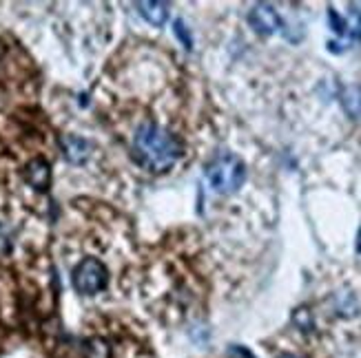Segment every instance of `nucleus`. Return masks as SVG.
Here are the masks:
<instances>
[{"instance_id": "f257e3e1", "label": "nucleus", "mask_w": 361, "mask_h": 358, "mask_svg": "<svg viewBox=\"0 0 361 358\" xmlns=\"http://www.w3.org/2000/svg\"><path fill=\"white\" fill-rule=\"evenodd\" d=\"M182 155L180 139L155 122H145L133 135V160L149 173H164Z\"/></svg>"}, {"instance_id": "f03ea898", "label": "nucleus", "mask_w": 361, "mask_h": 358, "mask_svg": "<svg viewBox=\"0 0 361 358\" xmlns=\"http://www.w3.org/2000/svg\"><path fill=\"white\" fill-rule=\"evenodd\" d=\"M207 179L213 186L215 193L231 195L235 191H240V186L246 179V166L238 158V155L222 153L219 158H215L209 168H207Z\"/></svg>"}, {"instance_id": "7ed1b4c3", "label": "nucleus", "mask_w": 361, "mask_h": 358, "mask_svg": "<svg viewBox=\"0 0 361 358\" xmlns=\"http://www.w3.org/2000/svg\"><path fill=\"white\" fill-rule=\"evenodd\" d=\"M109 283L104 263L96 257H87L73 270V288L80 294H98Z\"/></svg>"}, {"instance_id": "20e7f679", "label": "nucleus", "mask_w": 361, "mask_h": 358, "mask_svg": "<svg viewBox=\"0 0 361 358\" xmlns=\"http://www.w3.org/2000/svg\"><path fill=\"white\" fill-rule=\"evenodd\" d=\"M248 23L262 36H271V34H275V31L284 29V20L279 18V13L266 3H259V5H255L253 9H250Z\"/></svg>"}, {"instance_id": "39448f33", "label": "nucleus", "mask_w": 361, "mask_h": 358, "mask_svg": "<svg viewBox=\"0 0 361 358\" xmlns=\"http://www.w3.org/2000/svg\"><path fill=\"white\" fill-rule=\"evenodd\" d=\"M25 181L36 191H47L51 184V166L44 158H34L25 166Z\"/></svg>"}, {"instance_id": "423d86ee", "label": "nucleus", "mask_w": 361, "mask_h": 358, "mask_svg": "<svg viewBox=\"0 0 361 358\" xmlns=\"http://www.w3.org/2000/svg\"><path fill=\"white\" fill-rule=\"evenodd\" d=\"M60 146H62V153H65V158L71 162V164H82L87 162L89 158V142L82 139L80 135H65L60 139Z\"/></svg>"}, {"instance_id": "0eeeda50", "label": "nucleus", "mask_w": 361, "mask_h": 358, "mask_svg": "<svg viewBox=\"0 0 361 358\" xmlns=\"http://www.w3.org/2000/svg\"><path fill=\"white\" fill-rule=\"evenodd\" d=\"M140 13L145 15V20L153 27H162L169 18V5L160 0H149V3H137Z\"/></svg>"}, {"instance_id": "6e6552de", "label": "nucleus", "mask_w": 361, "mask_h": 358, "mask_svg": "<svg viewBox=\"0 0 361 358\" xmlns=\"http://www.w3.org/2000/svg\"><path fill=\"white\" fill-rule=\"evenodd\" d=\"M341 104L348 111L350 117H359L361 115V89L359 87H348L341 96Z\"/></svg>"}, {"instance_id": "1a4fd4ad", "label": "nucleus", "mask_w": 361, "mask_h": 358, "mask_svg": "<svg viewBox=\"0 0 361 358\" xmlns=\"http://www.w3.org/2000/svg\"><path fill=\"white\" fill-rule=\"evenodd\" d=\"M85 356L87 358H109V356H111V350H109V345L104 343V340L91 338V340H87V345H85Z\"/></svg>"}, {"instance_id": "9d476101", "label": "nucleus", "mask_w": 361, "mask_h": 358, "mask_svg": "<svg viewBox=\"0 0 361 358\" xmlns=\"http://www.w3.org/2000/svg\"><path fill=\"white\" fill-rule=\"evenodd\" d=\"M293 321L300 325V330H310L312 328V319H310V314H308V309H297L295 312V317H293Z\"/></svg>"}, {"instance_id": "9b49d317", "label": "nucleus", "mask_w": 361, "mask_h": 358, "mask_svg": "<svg viewBox=\"0 0 361 358\" xmlns=\"http://www.w3.org/2000/svg\"><path fill=\"white\" fill-rule=\"evenodd\" d=\"M176 34L182 38V42H184V46H191V34H188V31L184 29V23L182 20H176Z\"/></svg>"}, {"instance_id": "f8f14e48", "label": "nucleus", "mask_w": 361, "mask_h": 358, "mask_svg": "<svg viewBox=\"0 0 361 358\" xmlns=\"http://www.w3.org/2000/svg\"><path fill=\"white\" fill-rule=\"evenodd\" d=\"M357 252L361 255V230H359V237H357Z\"/></svg>"}, {"instance_id": "ddd939ff", "label": "nucleus", "mask_w": 361, "mask_h": 358, "mask_svg": "<svg viewBox=\"0 0 361 358\" xmlns=\"http://www.w3.org/2000/svg\"><path fill=\"white\" fill-rule=\"evenodd\" d=\"M279 358H297V356H293V354H281Z\"/></svg>"}]
</instances>
